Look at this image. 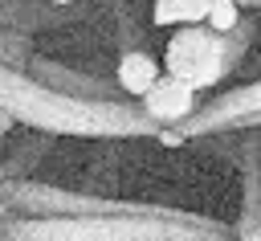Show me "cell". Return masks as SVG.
<instances>
[{
  "instance_id": "7",
  "label": "cell",
  "mask_w": 261,
  "mask_h": 241,
  "mask_svg": "<svg viewBox=\"0 0 261 241\" xmlns=\"http://www.w3.org/2000/svg\"><path fill=\"white\" fill-rule=\"evenodd\" d=\"M216 0H155L151 8V25L167 29V25H204Z\"/></svg>"
},
{
  "instance_id": "6",
  "label": "cell",
  "mask_w": 261,
  "mask_h": 241,
  "mask_svg": "<svg viewBox=\"0 0 261 241\" xmlns=\"http://www.w3.org/2000/svg\"><path fill=\"white\" fill-rule=\"evenodd\" d=\"M232 233H237V241H261V167L257 163H245V176H241V212H237Z\"/></svg>"
},
{
  "instance_id": "10",
  "label": "cell",
  "mask_w": 261,
  "mask_h": 241,
  "mask_svg": "<svg viewBox=\"0 0 261 241\" xmlns=\"http://www.w3.org/2000/svg\"><path fill=\"white\" fill-rule=\"evenodd\" d=\"M49 4H57V8H69V4H77V0H49Z\"/></svg>"
},
{
  "instance_id": "3",
  "label": "cell",
  "mask_w": 261,
  "mask_h": 241,
  "mask_svg": "<svg viewBox=\"0 0 261 241\" xmlns=\"http://www.w3.org/2000/svg\"><path fill=\"white\" fill-rule=\"evenodd\" d=\"M196 98H200V90H196L188 78L163 74L159 86L143 98V110H147L159 127H184V123L196 114Z\"/></svg>"
},
{
  "instance_id": "5",
  "label": "cell",
  "mask_w": 261,
  "mask_h": 241,
  "mask_svg": "<svg viewBox=\"0 0 261 241\" xmlns=\"http://www.w3.org/2000/svg\"><path fill=\"white\" fill-rule=\"evenodd\" d=\"M159 78H163V69H159V61L139 45V49H122V57H118V69H114V82H118V90L126 94V98H147L155 86H159Z\"/></svg>"
},
{
  "instance_id": "2",
  "label": "cell",
  "mask_w": 261,
  "mask_h": 241,
  "mask_svg": "<svg viewBox=\"0 0 261 241\" xmlns=\"http://www.w3.org/2000/svg\"><path fill=\"white\" fill-rule=\"evenodd\" d=\"M224 237L237 233L220 221L155 204L94 216H41V221L4 216V241H224Z\"/></svg>"
},
{
  "instance_id": "8",
  "label": "cell",
  "mask_w": 261,
  "mask_h": 241,
  "mask_svg": "<svg viewBox=\"0 0 261 241\" xmlns=\"http://www.w3.org/2000/svg\"><path fill=\"white\" fill-rule=\"evenodd\" d=\"M241 8H245L241 0H216L204 25H208V29H216V33H232V29H241V20H245V16H241Z\"/></svg>"
},
{
  "instance_id": "9",
  "label": "cell",
  "mask_w": 261,
  "mask_h": 241,
  "mask_svg": "<svg viewBox=\"0 0 261 241\" xmlns=\"http://www.w3.org/2000/svg\"><path fill=\"white\" fill-rule=\"evenodd\" d=\"M184 139H188V135H184L179 127H163V131H159V143H163V147H179Z\"/></svg>"
},
{
  "instance_id": "4",
  "label": "cell",
  "mask_w": 261,
  "mask_h": 241,
  "mask_svg": "<svg viewBox=\"0 0 261 241\" xmlns=\"http://www.w3.org/2000/svg\"><path fill=\"white\" fill-rule=\"evenodd\" d=\"M212 41H216V29H208V25H179L171 33L167 49H163V69L175 74V78H188L200 65V57L208 53Z\"/></svg>"
},
{
  "instance_id": "1",
  "label": "cell",
  "mask_w": 261,
  "mask_h": 241,
  "mask_svg": "<svg viewBox=\"0 0 261 241\" xmlns=\"http://www.w3.org/2000/svg\"><path fill=\"white\" fill-rule=\"evenodd\" d=\"M4 110L16 114L24 127H41L49 135H86V139H159V123L143 106L106 102V98H77L41 86L29 69H4Z\"/></svg>"
}]
</instances>
